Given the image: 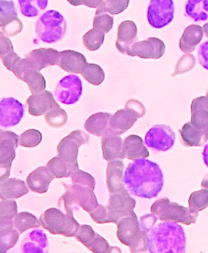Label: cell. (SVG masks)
Returning a JSON list of instances; mask_svg holds the SVG:
<instances>
[{
    "instance_id": "1",
    "label": "cell",
    "mask_w": 208,
    "mask_h": 253,
    "mask_svg": "<svg viewBox=\"0 0 208 253\" xmlns=\"http://www.w3.org/2000/svg\"><path fill=\"white\" fill-rule=\"evenodd\" d=\"M127 182L136 196L145 198L157 197L164 185L162 170L157 163L139 159L129 167Z\"/></svg>"
},
{
    "instance_id": "2",
    "label": "cell",
    "mask_w": 208,
    "mask_h": 253,
    "mask_svg": "<svg viewBox=\"0 0 208 253\" xmlns=\"http://www.w3.org/2000/svg\"><path fill=\"white\" fill-rule=\"evenodd\" d=\"M186 244L184 229L175 221L160 223L147 233L148 249L150 253H184Z\"/></svg>"
},
{
    "instance_id": "3",
    "label": "cell",
    "mask_w": 208,
    "mask_h": 253,
    "mask_svg": "<svg viewBox=\"0 0 208 253\" xmlns=\"http://www.w3.org/2000/svg\"><path fill=\"white\" fill-rule=\"evenodd\" d=\"M118 229L117 236L122 244L130 248L132 253L147 252V233L140 229L136 213L122 218L117 223Z\"/></svg>"
},
{
    "instance_id": "4",
    "label": "cell",
    "mask_w": 208,
    "mask_h": 253,
    "mask_svg": "<svg viewBox=\"0 0 208 253\" xmlns=\"http://www.w3.org/2000/svg\"><path fill=\"white\" fill-rule=\"evenodd\" d=\"M66 20L56 10H48L41 15L36 24L39 38L43 42L56 43L62 40L66 32Z\"/></svg>"
},
{
    "instance_id": "5",
    "label": "cell",
    "mask_w": 208,
    "mask_h": 253,
    "mask_svg": "<svg viewBox=\"0 0 208 253\" xmlns=\"http://www.w3.org/2000/svg\"><path fill=\"white\" fill-rule=\"evenodd\" d=\"M42 226L52 234L63 235L66 237L76 236L80 224L75 220L73 213L66 214L56 208L46 210L40 219Z\"/></svg>"
},
{
    "instance_id": "6",
    "label": "cell",
    "mask_w": 208,
    "mask_h": 253,
    "mask_svg": "<svg viewBox=\"0 0 208 253\" xmlns=\"http://www.w3.org/2000/svg\"><path fill=\"white\" fill-rule=\"evenodd\" d=\"M151 212L161 221H173L190 225L196 222L199 212L182 207L176 203H171L168 198H161L153 203Z\"/></svg>"
},
{
    "instance_id": "7",
    "label": "cell",
    "mask_w": 208,
    "mask_h": 253,
    "mask_svg": "<svg viewBox=\"0 0 208 253\" xmlns=\"http://www.w3.org/2000/svg\"><path fill=\"white\" fill-rule=\"evenodd\" d=\"M19 143V137L11 131L0 134V182L8 179L12 161L15 158V148Z\"/></svg>"
},
{
    "instance_id": "8",
    "label": "cell",
    "mask_w": 208,
    "mask_h": 253,
    "mask_svg": "<svg viewBox=\"0 0 208 253\" xmlns=\"http://www.w3.org/2000/svg\"><path fill=\"white\" fill-rule=\"evenodd\" d=\"M135 207L136 201L130 197L125 188L113 193L107 207L109 223H118L122 218L131 214Z\"/></svg>"
},
{
    "instance_id": "9",
    "label": "cell",
    "mask_w": 208,
    "mask_h": 253,
    "mask_svg": "<svg viewBox=\"0 0 208 253\" xmlns=\"http://www.w3.org/2000/svg\"><path fill=\"white\" fill-rule=\"evenodd\" d=\"M175 7L173 0H151L147 19L152 27L163 28L171 22Z\"/></svg>"
},
{
    "instance_id": "10",
    "label": "cell",
    "mask_w": 208,
    "mask_h": 253,
    "mask_svg": "<svg viewBox=\"0 0 208 253\" xmlns=\"http://www.w3.org/2000/svg\"><path fill=\"white\" fill-rule=\"evenodd\" d=\"M82 92L83 85L80 78L77 75H70L60 81L54 94L60 102L69 105L77 102Z\"/></svg>"
},
{
    "instance_id": "11",
    "label": "cell",
    "mask_w": 208,
    "mask_h": 253,
    "mask_svg": "<svg viewBox=\"0 0 208 253\" xmlns=\"http://www.w3.org/2000/svg\"><path fill=\"white\" fill-rule=\"evenodd\" d=\"M175 134L167 125H155L147 133L145 142L148 147L158 151H166L172 148Z\"/></svg>"
},
{
    "instance_id": "12",
    "label": "cell",
    "mask_w": 208,
    "mask_h": 253,
    "mask_svg": "<svg viewBox=\"0 0 208 253\" xmlns=\"http://www.w3.org/2000/svg\"><path fill=\"white\" fill-rule=\"evenodd\" d=\"M0 25L4 35L10 37L17 35L22 31V22L18 18L12 0H0Z\"/></svg>"
},
{
    "instance_id": "13",
    "label": "cell",
    "mask_w": 208,
    "mask_h": 253,
    "mask_svg": "<svg viewBox=\"0 0 208 253\" xmlns=\"http://www.w3.org/2000/svg\"><path fill=\"white\" fill-rule=\"evenodd\" d=\"M89 136L84 132L78 130L64 138L58 146V156L71 163L77 162L80 146L89 142Z\"/></svg>"
},
{
    "instance_id": "14",
    "label": "cell",
    "mask_w": 208,
    "mask_h": 253,
    "mask_svg": "<svg viewBox=\"0 0 208 253\" xmlns=\"http://www.w3.org/2000/svg\"><path fill=\"white\" fill-rule=\"evenodd\" d=\"M141 117L140 115L133 109L125 107L124 109L116 112L112 116L109 122V129L105 133L121 135L131 128L137 121V119Z\"/></svg>"
},
{
    "instance_id": "15",
    "label": "cell",
    "mask_w": 208,
    "mask_h": 253,
    "mask_svg": "<svg viewBox=\"0 0 208 253\" xmlns=\"http://www.w3.org/2000/svg\"><path fill=\"white\" fill-rule=\"evenodd\" d=\"M165 50V44L161 39L150 38L146 41L136 42L132 46L130 56H138L145 59H158L163 57Z\"/></svg>"
},
{
    "instance_id": "16",
    "label": "cell",
    "mask_w": 208,
    "mask_h": 253,
    "mask_svg": "<svg viewBox=\"0 0 208 253\" xmlns=\"http://www.w3.org/2000/svg\"><path fill=\"white\" fill-rule=\"evenodd\" d=\"M28 111L34 116H41L54 108L60 107L54 100L53 94L47 90L34 93L28 98Z\"/></svg>"
},
{
    "instance_id": "17",
    "label": "cell",
    "mask_w": 208,
    "mask_h": 253,
    "mask_svg": "<svg viewBox=\"0 0 208 253\" xmlns=\"http://www.w3.org/2000/svg\"><path fill=\"white\" fill-rule=\"evenodd\" d=\"M30 66L36 71L58 65L59 52L53 48H40L30 52L25 56Z\"/></svg>"
},
{
    "instance_id": "18",
    "label": "cell",
    "mask_w": 208,
    "mask_h": 253,
    "mask_svg": "<svg viewBox=\"0 0 208 253\" xmlns=\"http://www.w3.org/2000/svg\"><path fill=\"white\" fill-rule=\"evenodd\" d=\"M24 114V108L14 98H2L0 103V117L2 126H13L18 124Z\"/></svg>"
},
{
    "instance_id": "19",
    "label": "cell",
    "mask_w": 208,
    "mask_h": 253,
    "mask_svg": "<svg viewBox=\"0 0 208 253\" xmlns=\"http://www.w3.org/2000/svg\"><path fill=\"white\" fill-rule=\"evenodd\" d=\"M137 26L132 21L121 23L118 28L117 49L122 54L130 56L132 46L137 41Z\"/></svg>"
},
{
    "instance_id": "20",
    "label": "cell",
    "mask_w": 208,
    "mask_h": 253,
    "mask_svg": "<svg viewBox=\"0 0 208 253\" xmlns=\"http://www.w3.org/2000/svg\"><path fill=\"white\" fill-rule=\"evenodd\" d=\"M87 64L86 59L83 54L73 50L59 52L58 66L69 73L82 74Z\"/></svg>"
},
{
    "instance_id": "21",
    "label": "cell",
    "mask_w": 208,
    "mask_h": 253,
    "mask_svg": "<svg viewBox=\"0 0 208 253\" xmlns=\"http://www.w3.org/2000/svg\"><path fill=\"white\" fill-rule=\"evenodd\" d=\"M54 178L47 166L41 167L31 172L27 178L28 187L33 192L44 194L47 192L50 182Z\"/></svg>"
},
{
    "instance_id": "22",
    "label": "cell",
    "mask_w": 208,
    "mask_h": 253,
    "mask_svg": "<svg viewBox=\"0 0 208 253\" xmlns=\"http://www.w3.org/2000/svg\"><path fill=\"white\" fill-rule=\"evenodd\" d=\"M103 158L108 161L123 160L125 158L124 143L118 135L105 133L103 135Z\"/></svg>"
},
{
    "instance_id": "23",
    "label": "cell",
    "mask_w": 208,
    "mask_h": 253,
    "mask_svg": "<svg viewBox=\"0 0 208 253\" xmlns=\"http://www.w3.org/2000/svg\"><path fill=\"white\" fill-rule=\"evenodd\" d=\"M191 114L192 124L206 134L208 131V96L194 99L191 104Z\"/></svg>"
},
{
    "instance_id": "24",
    "label": "cell",
    "mask_w": 208,
    "mask_h": 253,
    "mask_svg": "<svg viewBox=\"0 0 208 253\" xmlns=\"http://www.w3.org/2000/svg\"><path fill=\"white\" fill-rule=\"evenodd\" d=\"M29 189L25 181L10 178L0 182V196L1 200L17 199L27 194Z\"/></svg>"
},
{
    "instance_id": "25",
    "label": "cell",
    "mask_w": 208,
    "mask_h": 253,
    "mask_svg": "<svg viewBox=\"0 0 208 253\" xmlns=\"http://www.w3.org/2000/svg\"><path fill=\"white\" fill-rule=\"evenodd\" d=\"M125 157L130 160H137L149 157V151L145 147L141 137L136 135H129L124 142Z\"/></svg>"
},
{
    "instance_id": "26",
    "label": "cell",
    "mask_w": 208,
    "mask_h": 253,
    "mask_svg": "<svg viewBox=\"0 0 208 253\" xmlns=\"http://www.w3.org/2000/svg\"><path fill=\"white\" fill-rule=\"evenodd\" d=\"M204 37V29L199 25L189 26L184 30L180 41L179 48L184 53H191L195 50Z\"/></svg>"
},
{
    "instance_id": "27",
    "label": "cell",
    "mask_w": 208,
    "mask_h": 253,
    "mask_svg": "<svg viewBox=\"0 0 208 253\" xmlns=\"http://www.w3.org/2000/svg\"><path fill=\"white\" fill-rule=\"evenodd\" d=\"M20 234L14 226V220H0V252H6L14 247Z\"/></svg>"
},
{
    "instance_id": "28",
    "label": "cell",
    "mask_w": 208,
    "mask_h": 253,
    "mask_svg": "<svg viewBox=\"0 0 208 253\" xmlns=\"http://www.w3.org/2000/svg\"><path fill=\"white\" fill-rule=\"evenodd\" d=\"M124 163L121 160L109 161L107 168V185L109 192L116 193L123 189Z\"/></svg>"
},
{
    "instance_id": "29",
    "label": "cell",
    "mask_w": 208,
    "mask_h": 253,
    "mask_svg": "<svg viewBox=\"0 0 208 253\" xmlns=\"http://www.w3.org/2000/svg\"><path fill=\"white\" fill-rule=\"evenodd\" d=\"M179 131L183 144L187 147H200L208 140L205 133L191 122L187 123Z\"/></svg>"
},
{
    "instance_id": "30",
    "label": "cell",
    "mask_w": 208,
    "mask_h": 253,
    "mask_svg": "<svg viewBox=\"0 0 208 253\" xmlns=\"http://www.w3.org/2000/svg\"><path fill=\"white\" fill-rule=\"evenodd\" d=\"M47 167L54 178H62L71 176L79 168V163H71L59 156L51 159L47 164Z\"/></svg>"
},
{
    "instance_id": "31",
    "label": "cell",
    "mask_w": 208,
    "mask_h": 253,
    "mask_svg": "<svg viewBox=\"0 0 208 253\" xmlns=\"http://www.w3.org/2000/svg\"><path fill=\"white\" fill-rule=\"evenodd\" d=\"M111 117L112 115L109 113H99L93 114L85 122V129L90 134L97 136H103L109 129Z\"/></svg>"
},
{
    "instance_id": "32",
    "label": "cell",
    "mask_w": 208,
    "mask_h": 253,
    "mask_svg": "<svg viewBox=\"0 0 208 253\" xmlns=\"http://www.w3.org/2000/svg\"><path fill=\"white\" fill-rule=\"evenodd\" d=\"M186 14L194 22H204L208 19V0H188Z\"/></svg>"
},
{
    "instance_id": "33",
    "label": "cell",
    "mask_w": 208,
    "mask_h": 253,
    "mask_svg": "<svg viewBox=\"0 0 208 253\" xmlns=\"http://www.w3.org/2000/svg\"><path fill=\"white\" fill-rule=\"evenodd\" d=\"M21 80L25 82L33 94L42 92L46 88V82L40 72L30 69L23 76Z\"/></svg>"
},
{
    "instance_id": "34",
    "label": "cell",
    "mask_w": 208,
    "mask_h": 253,
    "mask_svg": "<svg viewBox=\"0 0 208 253\" xmlns=\"http://www.w3.org/2000/svg\"><path fill=\"white\" fill-rule=\"evenodd\" d=\"M48 0H19L20 11L25 17L38 16L47 7Z\"/></svg>"
},
{
    "instance_id": "35",
    "label": "cell",
    "mask_w": 208,
    "mask_h": 253,
    "mask_svg": "<svg viewBox=\"0 0 208 253\" xmlns=\"http://www.w3.org/2000/svg\"><path fill=\"white\" fill-rule=\"evenodd\" d=\"M42 225L40 220L36 216L27 212L17 213L14 219V226L20 234L28 229L37 228Z\"/></svg>"
},
{
    "instance_id": "36",
    "label": "cell",
    "mask_w": 208,
    "mask_h": 253,
    "mask_svg": "<svg viewBox=\"0 0 208 253\" xmlns=\"http://www.w3.org/2000/svg\"><path fill=\"white\" fill-rule=\"evenodd\" d=\"M130 0H106L98 7L96 14L109 13L111 15H118L128 8Z\"/></svg>"
},
{
    "instance_id": "37",
    "label": "cell",
    "mask_w": 208,
    "mask_h": 253,
    "mask_svg": "<svg viewBox=\"0 0 208 253\" xmlns=\"http://www.w3.org/2000/svg\"><path fill=\"white\" fill-rule=\"evenodd\" d=\"M105 33L103 31L93 28L83 38V43L90 51H96L100 48L105 41Z\"/></svg>"
},
{
    "instance_id": "38",
    "label": "cell",
    "mask_w": 208,
    "mask_h": 253,
    "mask_svg": "<svg viewBox=\"0 0 208 253\" xmlns=\"http://www.w3.org/2000/svg\"><path fill=\"white\" fill-rule=\"evenodd\" d=\"M82 75L87 82L94 85H100L105 77L102 68L95 64L87 63Z\"/></svg>"
},
{
    "instance_id": "39",
    "label": "cell",
    "mask_w": 208,
    "mask_h": 253,
    "mask_svg": "<svg viewBox=\"0 0 208 253\" xmlns=\"http://www.w3.org/2000/svg\"><path fill=\"white\" fill-rule=\"evenodd\" d=\"M208 207V189H204L192 193L189 199V208L199 212Z\"/></svg>"
},
{
    "instance_id": "40",
    "label": "cell",
    "mask_w": 208,
    "mask_h": 253,
    "mask_svg": "<svg viewBox=\"0 0 208 253\" xmlns=\"http://www.w3.org/2000/svg\"><path fill=\"white\" fill-rule=\"evenodd\" d=\"M45 119L46 123L51 127H60L66 124L68 116L64 109L58 107L46 113Z\"/></svg>"
},
{
    "instance_id": "41",
    "label": "cell",
    "mask_w": 208,
    "mask_h": 253,
    "mask_svg": "<svg viewBox=\"0 0 208 253\" xmlns=\"http://www.w3.org/2000/svg\"><path fill=\"white\" fill-rule=\"evenodd\" d=\"M42 140V135L36 129L27 130L19 137V144L23 147L33 148L37 147Z\"/></svg>"
},
{
    "instance_id": "42",
    "label": "cell",
    "mask_w": 208,
    "mask_h": 253,
    "mask_svg": "<svg viewBox=\"0 0 208 253\" xmlns=\"http://www.w3.org/2000/svg\"><path fill=\"white\" fill-rule=\"evenodd\" d=\"M17 215V203L11 200H1L0 202V220H14Z\"/></svg>"
},
{
    "instance_id": "43",
    "label": "cell",
    "mask_w": 208,
    "mask_h": 253,
    "mask_svg": "<svg viewBox=\"0 0 208 253\" xmlns=\"http://www.w3.org/2000/svg\"><path fill=\"white\" fill-rule=\"evenodd\" d=\"M85 247L93 253H107L114 252L115 247L109 246L108 242L100 234H96L93 238L89 242L84 245Z\"/></svg>"
},
{
    "instance_id": "44",
    "label": "cell",
    "mask_w": 208,
    "mask_h": 253,
    "mask_svg": "<svg viewBox=\"0 0 208 253\" xmlns=\"http://www.w3.org/2000/svg\"><path fill=\"white\" fill-rule=\"evenodd\" d=\"M114 24L113 17L106 13L95 15L93 19V28L108 33L113 28Z\"/></svg>"
},
{
    "instance_id": "45",
    "label": "cell",
    "mask_w": 208,
    "mask_h": 253,
    "mask_svg": "<svg viewBox=\"0 0 208 253\" xmlns=\"http://www.w3.org/2000/svg\"><path fill=\"white\" fill-rule=\"evenodd\" d=\"M72 176L73 184L88 187L94 189L95 179L90 174L78 169Z\"/></svg>"
},
{
    "instance_id": "46",
    "label": "cell",
    "mask_w": 208,
    "mask_h": 253,
    "mask_svg": "<svg viewBox=\"0 0 208 253\" xmlns=\"http://www.w3.org/2000/svg\"><path fill=\"white\" fill-rule=\"evenodd\" d=\"M95 234L96 233L93 230L92 227L83 225L80 226L79 231L75 237L81 243L85 245L95 237Z\"/></svg>"
},
{
    "instance_id": "47",
    "label": "cell",
    "mask_w": 208,
    "mask_h": 253,
    "mask_svg": "<svg viewBox=\"0 0 208 253\" xmlns=\"http://www.w3.org/2000/svg\"><path fill=\"white\" fill-rule=\"evenodd\" d=\"M186 64H196V59H195V57L192 54H186L185 56L181 57L178 62L177 66L176 67L175 72L172 75V77H174L176 74H180L182 73L188 72L194 67V66Z\"/></svg>"
},
{
    "instance_id": "48",
    "label": "cell",
    "mask_w": 208,
    "mask_h": 253,
    "mask_svg": "<svg viewBox=\"0 0 208 253\" xmlns=\"http://www.w3.org/2000/svg\"><path fill=\"white\" fill-rule=\"evenodd\" d=\"M93 220L99 224L109 223L108 219V208L102 205H98L97 208L89 212Z\"/></svg>"
},
{
    "instance_id": "49",
    "label": "cell",
    "mask_w": 208,
    "mask_h": 253,
    "mask_svg": "<svg viewBox=\"0 0 208 253\" xmlns=\"http://www.w3.org/2000/svg\"><path fill=\"white\" fill-rule=\"evenodd\" d=\"M0 57H1V59L2 62H3L4 66L11 72L13 68L15 66V64L22 59L20 57L18 56L17 54L15 53L14 51Z\"/></svg>"
},
{
    "instance_id": "50",
    "label": "cell",
    "mask_w": 208,
    "mask_h": 253,
    "mask_svg": "<svg viewBox=\"0 0 208 253\" xmlns=\"http://www.w3.org/2000/svg\"><path fill=\"white\" fill-rule=\"evenodd\" d=\"M13 51L14 47L11 41L3 33H0V56H4Z\"/></svg>"
},
{
    "instance_id": "51",
    "label": "cell",
    "mask_w": 208,
    "mask_h": 253,
    "mask_svg": "<svg viewBox=\"0 0 208 253\" xmlns=\"http://www.w3.org/2000/svg\"><path fill=\"white\" fill-rule=\"evenodd\" d=\"M158 217L157 215L153 213V214H149L143 216L140 218L141 221V227L143 230L149 233L151 229L153 228L155 224L157 222Z\"/></svg>"
},
{
    "instance_id": "52",
    "label": "cell",
    "mask_w": 208,
    "mask_h": 253,
    "mask_svg": "<svg viewBox=\"0 0 208 253\" xmlns=\"http://www.w3.org/2000/svg\"><path fill=\"white\" fill-rule=\"evenodd\" d=\"M198 55L200 65L208 70V41L200 46Z\"/></svg>"
},
{
    "instance_id": "53",
    "label": "cell",
    "mask_w": 208,
    "mask_h": 253,
    "mask_svg": "<svg viewBox=\"0 0 208 253\" xmlns=\"http://www.w3.org/2000/svg\"><path fill=\"white\" fill-rule=\"evenodd\" d=\"M125 107H128V108L133 109V110L139 114L142 117L144 116L145 114V107L139 101L130 100L126 103Z\"/></svg>"
},
{
    "instance_id": "54",
    "label": "cell",
    "mask_w": 208,
    "mask_h": 253,
    "mask_svg": "<svg viewBox=\"0 0 208 253\" xmlns=\"http://www.w3.org/2000/svg\"><path fill=\"white\" fill-rule=\"evenodd\" d=\"M104 0H82L83 4L91 8H98Z\"/></svg>"
},
{
    "instance_id": "55",
    "label": "cell",
    "mask_w": 208,
    "mask_h": 253,
    "mask_svg": "<svg viewBox=\"0 0 208 253\" xmlns=\"http://www.w3.org/2000/svg\"><path fill=\"white\" fill-rule=\"evenodd\" d=\"M203 156H204L205 164H206L208 168V144L205 146L204 152H203Z\"/></svg>"
},
{
    "instance_id": "56",
    "label": "cell",
    "mask_w": 208,
    "mask_h": 253,
    "mask_svg": "<svg viewBox=\"0 0 208 253\" xmlns=\"http://www.w3.org/2000/svg\"><path fill=\"white\" fill-rule=\"evenodd\" d=\"M67 1H69L70 4L75 6H80V5L83 4L82 0H67Z\"/></svg>"
},
{
    "instance_id": "57",
    "label": "cell",
    "mask_w": 208,
    "mask_h": 253,
    "mask_svg": "<svg viewBox=\"0 0 208 253\" xmlns=\"http://www.w3.org/2000/svg\"><path fill=\"white\" fill-rule=\"evenodd\" d=\"M202 186L204 187L205 189H208V174L205 177L204 180H203Z\"/></svg>"
},
{
    "instance_id": "58",
    "label": "cell",
    "mask_w": 208,
    "mask_h": 253,
    "mask_svg": "<svg viewBox=\"0 0 208 253\" xmlns=\"http://www.w3.org/2000/svg\"><path fill=\"white\" fill-rule=\"evenodd\" d=\"M204 31L205 33V35H206L207 37L208 38V23L205 24L204 26Z\"/></svg>"
},
{
    "instance_id": "59",
    "label": "cell",
    "mask_w": 208,
    "mask_h": 253,
    "mask_svg": "<svg viewBox=\"0 0 208 253\" xmlns=\"http://www.w3.org/2000/svg\"><path fill=\"white\" fill-rule=\"evenodd\" d=\"M206 135H207V139H208V132H207Z\"/></svg>"
},
{
    "instance_id": "60",
    "label": "cell",
    "mask_w": 208,
    "mask_h": 253,
    "mask_svg": "<svg viewBox=\"0 0 208 253\" xmlns=\"http://www.w3.org/2000/svg\"><path fill=\"white\" fill-rule=\"evenodd\" d=\"M207 95L208 96V90H207Z\"/></svg>"
}]
</instances>
